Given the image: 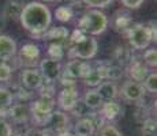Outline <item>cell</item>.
<instances>
[{"label": "cell", "instance_id": "obj_36", "mask_svg": "<svg viewBox=\"0 0 157 136\" xmlns=\"http://www.w3.org/2000/svg\"><path fill=\"white\" fill-rule=\"evenodd\" d=\"M4 26H6V19L3 18L2 13H0V33H2V30L4 29Z\"/></svg>", "mask_w": 157, "mask_h": 136}, {"label": "cell", "instance_id": "obj_15", "mask_svg": "<svg viewBox=\"0 0 157 136\" xmlns=\"http://www.w3.org/2000/svg\"><path fill=\"white\" fill-rule=\"evenodd\" d=\"M23 7H25L23 0H7V3L3 7L2 15L6 20H19Z\"/></svg>", "mask_w": 157, "mask_h": 136}, {"label": "cell", "instance_id": "obj_13", "mask_svg": "<svg viewBox=\"0 0 157 136\" xmlns=\"http://www.w3.org/2000/svg\"><path fill=\"white\" fill-rule=\"evenodd\" d=\"M17 53L18 48L14 38H11L10 35L0 34V60L8 61L10 59L17 56Z\"/></svg>", "mask_w": 157, "mask_h": 136}, {"label": "cell", "instance_id": "obj_25", "mask_svg": "<svg viewBox=\"0 0 157 136\" xmlns=\"http://www.w3.org/2000/svg\"><path fill=\"white\" fill-rule=\"evenodd\" d=\"M55 17L59 22H70L74 17V13H72L70 6H60V7L56 8L55 11Z\"/></svg>", "mask_w": 157, "mask_h": 136}, {"label": "cell", "instance_id": "obj_31", "mask_svg": "<svg viewBox=\"0 0 157 136\" xmlns=\"http://www.w3.org/2000/svg\"><path fill=\"white\" fill-rule=\"evenodd\" d=\"M98 135L100 136H123L122 132L115 125H111V124H105L100 131H98Z\"/></svg>", "mask_w": 157, "mask_h": 136}, {"label": "cell", "instance_id": "obj_1", "mask_svg": "<svg viewBox=\"0 0 157 136\" xmlns=\"http://www.w3.org/2000/svg\"><path fill=\"white\" fill-rule=\"evenodd\" d=\"M19 22L30 34H41L49 29L52 23V14L49 8L43 3L32 2L29 4H25L21 13Z\"/></svg>", "mask_w": 157, "mask_h": 136}, {"label": "cell", "instance_id": "obj_20", "mask_svg": "<svg viewBox=\"0 0 157 136\" xmlns=\"http://www.w3.org/2000/svg\"><path fill=\"white\" fill-rule=\"evenodd\" d=\"M113 26L115 30L119 33H124L132 26V18L128 13H123V11H119L116 15H115L113 19Z\"/></svg>", "mask_w": 157, "mask_h": 136}, {"label": "cell", "instance_id": "obj_38", "mask_svg": "<svg viewBox=\"0 0 157 136\" xmlns=\"http://www.w3.org/2000/svg\"><path fill=\"white\" fill-rule=\"evenodd\" d=\"M15 136H28V135H26V134H25V132H19V134H17V135H15Z\"/></svg>", "mask_w": 157, "mask_h": 136}, {"label": "cell", "instance_id": "obj_23", "mask_svg": "<svg viewBox=\"0 0 157 136\" xmlns=\"http://www.w3.org/2000/svg\"><path fill=\"white\" fill-rule=\"evenodd\" d=\"M142 86L146 93H149L152 95L156 94L157 93V74L156 72H149L147 74V76L142 82Z\"/></svg>", "mask_w": 157, "mask_h": 136}, {"label": "cell", "instance_id": "obj_8", "mask_svg": "<svg viewBox=\"0 0 157 136\" xmlns=\"http://www.w3.org/2000/svg\"><path fill=\"white\" fill-rule=\"evenodd\" d=\"M40 57V48L36 44H25L22 45L18 53V61L26 68H36L37 60Z\"/></svg>", "mask_w": 157, "mask_h": 136}, {"label": "cell", "instance_id": "obj_40", "mask_svg": "<svg viewBox=\"0 0 157 136\" xmlns=\"http://www.w3.org/2000/svg\"><path fill=\"white\" fill-rule=\"evenodd\" d=\"M93 136H94V135H93Z\"/></svg>", "mask_w": 157, "mask_h": 136}, {"label": "cell", "instance_id": "obj_37", "mask_svg": "<svg viewBox=\"0 0 157 136\" xmlns=\"http://www.w3.org/2000/svg\"><path fill=\"white\" fill-rule=\"evenodd\" d=\"M56 136H75V134L74 132H71V131H64V132H62V134H59Z\"/></svg>", "mask_w": 157, "mask_h": 136}, {"label": "cell", "instance_id": "obj_34", "mask_svg": "<svg viewBox=\"0 0 157 136\" xmlns=\"http://www.w3.org/2000/svg\"><path fill=\"white\" fill-rule=\"evenodd\" d=\"M0 136H13V127L4 119H0Z\"/></svg>", "mask_w": 157, "mask_h": 136}, {"label": "cell", "instance_id": "obj_22", "mask_svg": "<svg viewBox=\"0 0 157 136\" xmlns=\"http://www.w3.org/2000/svg\"><path fill=\"white\" fill-rule=\"evenodd\" d=\"M112 56H113V60L116 61L117 65L124 67V65H127L130 63V60H131L132 52L130 49H127L126 46H123V45H119V46H116V49L113 50Z\"/></svg>", "mask_w": 157, "mask_h": 136}, {"label": "cell", "instance_id": "obj_33", "mask_svg": "<svg viewBox=\"0 0 157 136\" xmlns=\"http://www.w3.org/2000/svg\"><path fill=\"white\" fill-rule=\"evenodd\" d=\"M59 80H60V83L63 84V87H72L77 83V79L70 76V75L64 71H62V74H60V76H59Z\"/></svg>", "mask_w": 157, "mask_h": 136}, {"label": "cell", "instance_id": "obj_28", "mask_svg": "<svg viewBox=\"0 0 157 136\" xmlns=\"http://www.w3.org/2000/svg\"><path fill=\"white\" fill-rule=\"evenodd\" d=\"M13 94L6 86H0V108H10L13 105Z\"/></svg>", "mask_w": 157, "mask_h": 136}, {"label": "cell", "instance_id": "obj_32", "mask_svg": "<svg viewBox=\"0 0 157 136\" xmlns=\"http://www.w3.org/2000/svg\"><path fill=\"white\" fill-rule=\"evenodd\" d=\"M83 4H86L87 7L97 10V8H105L112 3V0H82Z\"/></svg>", "mask_w": 157, "mask_h": 136}, {"label": "cell", "instance_id": "obj_7", "mask_svg": "<svg viewBox=\"0 0 157 136\" xmlns=\"http://www.w3.org/2000/svg\"><path fill=\"white\" fill-rule=\"evenodd\" d=\"M78 102H79V94L75 86L63 87V90H60L57 94V106L63 112H71Z\"/></svg>", "mask_w": 157, "mask_h": 136}, {"label": "cell", "instance_id": "obj_19", "mask_svg": "<svg viewBox=\"0 0 157 136\" xmlns=\"http://www.w3.org/2000/svg\"><path fill=\"white\" fill-rule=\"evenodd\" d=\"M74 134L77 136H93L96 134V127L89 117H82L75 123Z\"/></svg>", "mask_w": 157, "mask_h": 136}, {"label": "cell", "instance_id": "obj_21", "mask_svg": "<svg viewBox=\"0 0 157 136\" xmlns=\"http://www.w3.org/2000/svg\"><path fill=\"white\" fill-rule=\"evenodd\" d=\"M104 104V101L101 99V97L97 94L94 89H89L85 93V97H83V105L90 109V110H97L100 109Z\"/></svg>", "mask_w": 157, "mask_h": 136}, {"label": "cell", "instance_id": "obj_14", "mask_svg": "<svg viewBox=\"0 0 157 136\" xmlns=\"http://www.w3.org/2000/svg\"><path fill=\"white\" fill-rule=\"evenodd\" d=\"M8 117H10V119L13 120V123H15V124L29 123V120H30L29 106L25 104H22V102L11 105V106L8 108Z\"/></svg>", "mask_w": 157, "mask_h": 136}, {"label": "cell", "instance_id": "obj_5", "mask_svg": "<svg viewBox=\"0 0 157 136\" xmlns=\"http://www.w3.org/2000/svg\"><path fill=\"white\" fill-rule=\"evenodd\" d=\"M127 35V40L131 45L132 49L135 50H144L152 42V31H150V27L144 23H137V25H132L130 29L126 31Z\"/></svg>", "mask_w": 157, "mask_h": 136}, {"label": "cell", "instance_id": "obj_39", "mask_svg": "<svg viewBox=\"0 0 157 136\" xmlns=\"http://www.w3.org/2000/svg\"><path fill=\"white\" fill-rule=\"evenodd\" d=\"M43 2H45V3H52V2H56V0H43Z\"/></svg>", "mask_w": 157, "mask_h": 136}, {"label": "cell", "instance_id": "obj_11", "mask_svg": "<svg viewBox=\"0 0 157 136\" xmlns=\"http://www.w3.org/2000/svg\"><path fill=\"white\" fill-rule=\"evenodd\" d=\"M123 98L128 102H138L141 98H144L146 91H145L142 83H138L134 80H126L122 84V89H120Z\"/></svg>", "mask_w": 157, "mask_h": 136}, {"label": "cell", "instance_id": "obj_29", "mask_svg": "<svg viewBox=\"0 0 157 136\" xmlns=\"http://www.w3.org/2000/svg\"><path fill=\"white\" fill-rule=\"evenodd\" d=\"M142 136H156V120L147 117L142 123Z\"/></svg>", "mask_w": 157, "mask_h": 136}, {"label": "cell", "instance_id": "obj_35", "mask_svg": "<svg viewBox=\"0 0 157 136\" xmlns=\"http://www.w3.org/2000/svg\"><path fill=\"white\" fill-rule=\"evenodd\" d=\"M120 2L128 10H137V8H140L142 6V3L145 0H120Z\"/></svg>", "mask_w": 157, "mask_h": 136}, {"label": "cell", "instance_id": "obj_9", "mask_svg": "<svg viewBox=\"0 0 157 136\" xmlns=\"http://www.w3.org/2000/svg\"><path fill=\"white\" fill-rule=\"evenodd\" d=\"M68 124H70V119L63 110H53L51 113V117L48 120L45 128H48L53 135H59L64 131H68Z\"/></svg>", "mask_w": 157, "mask_h": 136}, {"label": "cell", "instance_id": "obj_30", "mask_svg": "<svg viewBox=\"0 0 157 136\" xmlns=\"http://www.w3.org/2000/svg\"><path fill=\"white\" fill-rule=\"evenodd\" d=\"M13 67L8 63L2 61L0 63V82H10L11 76H13Z\"/></svg>", "mask_w": 157, "mask_h": 136}, {"label": "cell", "instance_id": "obj_17", "mask_svg": "<svg viewBox=\"0 0 157 136\" xmlns=\"http://www.w3.org/2000/svg\"><path fill=\"white\" fill-rule=\"evenodd\" d=\"M68 35H70V31H68L67 27L56 26V27H49V29L44 33L43 40L53 41V42H57V44H63L64 41L68 40Z\"/></svg>", "mask_w": 157, "mask_h": 136}, {"label": "cell", "instance_id": "obj_3", "mask_svg": "<svg viewBox=\"0 0 157 136\" xmlns=\"http://www.w3.org/2000/svg\"><path fill=\"white\" fill-rule=\"evenodd\" d=\"M55 98L51 97H40L32 102L29 106L30 119L34 127H45L51 117V113L55 110Z\"/></svg>", "mask_w": 157, "mask_h": 136}, {"label": "cell", "instance_id": "obj_27", "mask_svg": "<svg viewBox=\"0 0 157 136\" xmlns=\"http://www.w3.org/2000/svg\"><path fill=\"white\" fill-rule=\"evenodd\" d=\"M142 61L147 68H156L157 65V50L155 48L146 49L142 56Z\"/></svg>", "mask_w": 157, "mask_h": 136}, {"label": "cell", "instance_id": "obj_26", "mask_svg": "<svg viewBox=\"0 0 157 136\" xmlns=\"http://www.w3.org/2000/svg\"><path fill=\"white\" fill-rule=\"evenodd\" d=\"M48 57L53 60H60L64 57V48H63V44H57V42H52V44L48 46Z\"/></svg>", "mask_w": 157, "mask_h": 136}, {"label": "cell", "instance_id": "obj_2", "mask_svg": "<svg viewBox=\"0 0 157 136\" xmlns=\"http://www.w3.org/2000/svg\"><path fill=\"white\" fill-rule=\"evenodd\" d=\"M108 17L100 10H89L78 22V29L82 30L87 35H98L107 30Z\"/></svg>", "mask_w": 157, "mask_h": 136}, {"label": "cell", "instance_id": "obj_12", "mask_svg": "<svg viewBox=\"0 0 157 136\" xmlns=\"http://www.w3.org/2000/svg\"><path fill=\"white\" fill-rule=\"evenodd\" d=\"M149 74V68L144 64L142 60L137 59V57L132 56L130 63L127 64V75L130 76V80H134V82H141L145 80V78Z\"/></svg>", "mask_w": 157, "mask_h": 136}, {"label": "cell", "instance_id": "obj_24", "mask_svg": "<svg viewBox=\"0 0 157 136\" xmlns=\"http://www.w3.org/2000/svg\"><path fill=\"white\" fill-rule=\"evenodd\" d=\"M83 82H85V84L86 86H89V87H97L98 84H100L101 82H104V80H102L98 69L96 67H92L90 72L86 75L85 78H83Z\"/></svg>", "mask_w": 157, "mask_h": 136}, {"label": "cell", "instance_id": "obj_6", "mask_svg": "<svg viewBox=\"0 0 157 136\" xmlns=\"http://www.w3.org/2000/svg\"><path fill=\"white\" fill-rule=\"evenodd\" d=\"M38 71L43 75L44 82H52V83H55L59 79L60 74H62L63 67H62V63L57 61V60L45 57V59H43L38 63Z\"/></svg>", "mask_w": 157, "mask_h": 136}, {"label": "cell", "instance_id": "obj_18", "mask_svg": "<svg viewBox=\"0 0 157 136\" xmlns=\"http://www.w3.org/2000/svg\"><path fill=\"white\" fill-rule=\"evenodd\" d=\"M122 113V108L116 101H105L100 108V114L104 117L105 121H113Z\"/></svg>", "mask_w": 157, "mask_h": 136}, {"label": "cell", "instance_id": "obj_10", "mask_svg": "<svg viewBox=\"0 0 157 136\" xmlns=\"http://www.w3.org/2000/svg\"><path fill=\"white\" fill-rule=\"evenodd\" d=\"M44 83V78L37 68H25L21 74V86L26 90H38Z\"/></svg>", "mask_w": 157, "mask_h": 136}, {"label": "cell", "instance_id": "obj_4", "mask_svg": "<svg viewBox=\"0 0 157 136\" xmlns=\"http://www.w3.org/2000/svg\"><path fill=\"white\" fill-rule=\"evenodd\" d=\"M97 50H98L97 40L87 34H85L79 40L70 42V46H68V54H70L71 59L83 60V61L93 59L97 54Z\"/></svg>", "mask_w": 157, "mask_h": 136}, {"label": "cell", "instance_id": "obj_16", "mask_svg": "<svg viewBox=\"0 0 157 136\" xmlns=\"http://www.w3.org/2000/svg\"><path fill=\"white\" fill-rule=\"evenodd\" d=\"M96 91H97V94L101 97V99L104 102L105 101H115V99H116V97H117V94H119L116 83L112 82V80L101 82V83L97 86Z\"/></svg>", "mask_w": 157, "mask_h": 136}]
</instances>
